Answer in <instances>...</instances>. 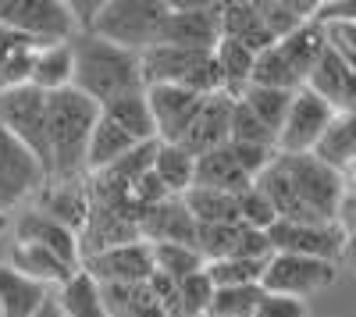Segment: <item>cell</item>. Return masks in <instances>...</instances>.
I'll list each match as a JSON object with an SVG mask.
<instances>
[{
    "label": "cell",
    "mask_w": 356,
    "mask_h": 317,
    "mask_svg": "<svg viewBox=\"0 0 356 317\" xmlns=\"http://www.w3.org/2000/svg\"><path fill=\"white\" fill-rule=\"evenodd\" d=\"M72 90L93 100L97 107L114 104L122 97L143 93V72H139V54L122 50L93 33L72 36Z\"/></svg>",
    "instance_id": "6da1fadb"
},
{
    "label": "cell",
    "mask_w": 356,
    "mask_h": 317,
    "mask_svg": "<svg viewBox=\"0 0 356 317\" xmlns=\"http://www.w3.org/2000/svg\"><path fill=\"white\" fill-rule=\"evenodd\" d=\"M97 104L75 90L47 97V182H75L86 171L89 132L97 125Z\"/></svg>",
    "instance_id": "7a4b0ae2"
},
{
    "label": "cell",
    "mask_w": 356,
    "mask_h": 317,
    "mask_svg": "<svg viewBox=\"0 0 356 317\" xmlns=\"http://www.w3.org/2000/svg\"><path fill=\"white\" fill-rule=\"evenodd\" d=\"M143 90L146 86H178L196 97L221 93V79L214 65V50H182V47H150L139 54Z\"/></svg>",
    "instance_id": "3957f363"
},
{
    "label": "cell",
    "mask_w": 356,
    "mask_h": 317,
    "mask_svg": "<svg viewBox=\"0 0 356 317\" xmlns=\"http://www.w3.org/2000/svg\"><path fill=\"white\" fill-rule=\"evenodd\" d=\"M278 164L289 175V186L300 204V221H335L342 200L349 193V179L335 175L310 154H278Z\"/></svg>",
    "instance_id": "277c9868"
},
{
    "label": "cell",
    "mask_w": 356,
    "mask_h": 317,
    "mask_svg": "<svg viewBox=\"0 0 356 317\" xmlns=\"http://www.w3.org/2000/svg\"><path fill=\"white\" fill-rule=\"evenodd\" d=\"M164 18H168V0H104L93 36L122 50L143 54L157 47Z\"/></svg>",
    "instance_id": "5b68a950"
},
{
    "label": "cell",
    "mask_w": 356,
    "mask_h": 317,
    "mask_svg": "<svg viewBox=\"0 0 356 317\" xmlns=\"http://www.w3.org/2000/svg\"><path fill=\"white\" fill-rule=\"evenodd\" d=\"M335 275H339V264L314 261V257H296V253H271V261L264 264V275H260V289L307 303L310 296L328 289Z\"/></svg>",
    "instance_id": "8992f818"
},
{
    "label": "cell",
    "mask_w": 356,
    "mask_h": 317,
    "mask_svg": "<svg viewBox=\"0 0 356 317\" xmlns=\"http://www.w3.org/2000/svg\"><path fill=\"white\" fill-rule=\"evenodd\" d=\"M0 25L36 47L68 43L75 36L65 0H0Z\"/></svg>",
    "instance_id": "52a82bcc"
},
{
    "label": "cell",
    "mask_w": 356,
    "mask_h": 317,
    "mask_svg": "<svg viewBox=\"0 0 356 317\" xmlns=\"http://www.w3.org/2000/svg\"><path fill=\"white\" fill-rule=\"evenodd\" d=\"M0 129L15 136L47 171V97L29 82L0 93Z\"/></svg>",
    "instance_id": "ba28073f"
},
{
    "label": "cell",
    "mask_w": 356,
    "mask_h": 317,
    "mask_svg": "<svg viewBox=\"0 0 356 317\" xmlns=\"http://www.w3.org/2000/svg\"><path fill=\"white\" fill-rule=\"evenodd\" d=\"M275 253H296V257H314V261L339 264L342 253L349 250V236L335 221H275L267 228Z\"/></svg>",
    "instance_id": "9c48e42d"
},
{
    "label": "cell",
    "mask_w": 356,
    "mask_h": 317,
    "mask_svg": "<svg viewBox=\"0 0 356 317\" xmlns=\"http://www.w3.org/2000/svg\"><path fill=\"white\" fill-rule=\"evenodd\" d=\"M43 186H47L43 164L15 136L0 129V214L11 218V211L22 207L29 196H36Z\"/></svg>",
    "instance_id": "30bf717a"
},
{
    "label": "cell",
    "mask_w": 356,
    "mask_h": 317,
    "mask_svg": "<svg viewBox=\"0 0 356 317\" xmlns=\"http://www.w3.org/2000/svg\"><path fill=\"white\" fill-rule=\"evenodd\" d=\"M221 40V4H168L157 47L211 54Z\"/></svg>",
    "instance_id": "8fae6325"
},
{
    "label": "cell",
    "mask_w": 356,
    "mask_h": 317,
    "mask_svg": "<svg viewBox=\"0 0 356 317\" xmlns=\"http://www.w3.org/2000/svg\"><path fill=\"white\" fill-rule=\"evenodd\" d=\"M79 271H86L97 285H146L154 278V253L150 243H125V246H111L93 257H82Z\"/></svg>",
    "instance_id": "7c38bea8"
},
{
    "label": "cell",
    "mask_w": 356,
    "mask_h": 317,
    "mask_svg": "<svg viewBox=\"0 0 356 317\" xmlns=\"http://www.w3.org/2000/svg\"><path fill=\"white\" fill-rule=\"evenodd\" d=\"M332 118H335V111L300 86L289 100L285 122H282L278 139H275V150L278 154H310L314 143L321 139V132L328 129Z\"/></svg>",
    "instance_id": "4fadbf2b"
},
{
    "label": "cell",
    "mask_w": 356,
    "mask_h": 317,
    "mask_svg": "<svg viewBox=\"0 0 356 317\" xmlns=\"http://www.w3.org/2000/svg\"><path fill=\"white\" fill-rule=\"evenodd\" d=\"M143 100H146V111H150L157 143H182V136L189 132L196 111L203 104V97L178 90V86H146Z\"/></svg>",
    "instance_id": "5bb4252c"
},
{
    "label": "cell",
    "mask_w": 356,
    "mask_h": 317,
    "mask_svg": "<svg viewBox=\"0 0 356 317\" xmlns=\"http://www.w3.org/2000/svg\"><path fill=\"white\" fill-rule=\"evenodd\" d=\"M15 239L18 243H33L40 250H47L50 257H57L61 264H68L72 271H79V236L72 232V228H65L61 221H54L40 211H25L15 218Z\"/></svg>",
    "instance_id": "9a60e30c"
},
{
    "label": "cell",
    "mask_w": 356,
    "mask_h": 317,
    "mask_svg": "<svg viewBox=\"0 0 356 317\" xmlns=\"http://www.w3.org/2000/svg\"><path fill=\"white\" fill-rule=\"evenodd\" d=\"M303 90H310L317 100H324L335 114H353V107H356V68L324 50L317 57V65L310 68Z\"/></svg>",
    "instance_id": "2e32d148"
},
{
    "label": "cell",
    "mask_w": 356,
    "mask_h": 317,
    "mask_svg": "<svg viewBox=\"0 0 356 317\" xmlns=\"http://www.w3.org/2000/svg\"><path fill=\"white\" fill-rule=\"evenodd\" d=\"M136 228H139V239L150 246H161V243L193 246V236H196V221L189 218V211L182 207L178 196H164L161 204L146 207Z\"/></svg>",
    "instance_id": "e0dca14e"
},
{
    "label": "cell",
    "mask_w": 356,
    "mask_h": 317,
    "mask_svg": "<svg viewBox=\"0 0 356 317\" xmlns=\"http://www.w3.org/2000/svg\"><path fill=\"white\" fill-rule=\"evenodd\" d=\"M232 97L225 93H211V97H203L200 111H196V118L189 125V132L182 136V147L189 157H203V154H211L218 147H225L228 143V118H232Z\"/></svg>",
    "instance_id": "ac0fdd59"
},
{
    "label": "cell",
    "mask_w": 356,
    "mask_h": 317,
    "mask_svg": "<svg viewBox=\"0 0 356 317\" xmlns=\"http://www.w3.org/2000/svg\"><path fill=\"white\" fill-rule=\"evenodd\" d=\"M314 161L324 168H332L335 175L353 179V164H356V114H335L328 129L321 132V139L310 150Z\"/></svg>",
    "instance_id": "d6986e66"
},
{
    "label": "cell",
    "mask_w": 356,
    "mask_h": 317,
    "mask_svg": "<svg viewBox=\"0 0 356 317\" xmlns=\"http://www.w3.org/2000/svg\"><path fill=\"white\" fill-rule=\"evenodd\" d=\"M193 186L200 189H214V193H228V196H239L253 186V179L243 171V164L235 161L232 147L225 143V147L211 150L196 157V168H193Z\"/></svg>",
    "instance_id": "ffe728a7"
},
{
    "label": "cell",
    "mask_w": 356,
    "mask_h": 317,
    "mask_svg": "<svg viewBox=\"0 0 356 317\" xmlns=\"http://www.w3.org/2000/svg\"><path fill=\"white\" fill-rule=\"evenodd\" d=\"M221 40L239 43L250 54H260V50H267L275 43L253 0H232V4H221Z\"/></svg>",
    "instance_id": "44dd1931"
},
{
    "label": "cell",
    "mask_w": 356,
    "mask_h": 317,
    "mask_svg": "<svg viewBox=\"0 0 356 317\" xmlns=\"http://www.w3.org/2000/svg\"><path fill=\"white\" fill-rule=\"evenodd\" d=\"M50 296H54V289H47L43 282L18 275L11 264H0V317H29Z\"/></svg>",
    "instance_id": "7402d4cb"
},
{
    "label": "cell",
    "mask_w": 356,
    "mask_h": 317,
    "mask_svg": "<svg viewBox=\"0 0 356 317\" xmlns=\"http://www.w3.org/2000/svg\"><path fill=\"white\" fill-rule=\"evenodd\" d=\"M33 90H40L43 97L50 93H61V90H72V47L68 43H50V47H40L36 57H33V68H29V79H25Z\"/></svg>",
    "instance_id": "603a6c76"
},
{
    "label": "cell",
    "mask_w": 356,
    "mask_h": 317,
    "mask_svg": "<svg viewBox=\"0 0 356 317\" xmlns=\"http://www.w3.org/2000/svg\"><path fill=\"white\" fill-rule=\"evenodd\" d=\"M54 303H57V310H61V317H107L100 285L86 271H72L61 285H57Z\"/></svg>",
    "instance_id": "cb8c5ba5"
},
{
    "label": "cell",
    "mask_w": 356,
    "mask_h": 317,
    "mask_svg": "<svg viewBox=\"0 0 356 317\" xmlns=\"http://www.w3.org/2000/svg\"><path fill=\"white\" fill-rule=\"evenodd\" d=\"M193 168H196V157H189L178 143H157L150 171L168 196H182L193 189Z\"/></svg>",
    "instance_id": "d4e9b609"
},
{
    "label": "cell",
    "mask_w": 356,
    "mask_h": 317,
    "mask_svg": "<svg viewBox=\"0 0 356 317\" xmlns=\"http://www.w3.org/2000/svg\"><path fill=\"white\" fill-rule=\"evenodd\" d=\"M8 264H11L18 275H25V278L43 282L47 289H57V285H61V282L72 275L68 264H61L57 257H50L47 250H40V246H33V243H15Z\"/></svg>",
    "instance_id": "484cf974"
},
{
    "label": "cell",
    "mask_w": 356,
    "mask_h": 317,
    "mask_svg": "<svg viewBox=\"0 0 356 317\" xmlns=\"http://www.w3.org/2000/svg\"><path fill=\"white\" fill-rule=\"evenodd\" d=\"M178 200H182V207L189 211V218L196 225H239V207H235V196H228V193L193 186Z\"/></svg>",
    "instance_id": "4316f807"
},
{
    "label": "cell",
    "mask_w": 356,
    "mask_h": 317,
    "mask_svg": "<svg viewBox=\"0 0 356 317\" xmlns=\"http://www.w3.org/2000/svg\"><path fill=\"white\" fill-rule=\"evenodd\" d=\"M253 57L246 47L239 43H228V40H218L214 47V65H218V79H221V93L239 100V93L250 86V72H253Z\"/></svg>",
    "instance_id": "83f0119b"
},
{
    "label": "cell",
    "mask_w": 356,
    "mask_h": 317,
    "mask_svg": "<svg viewBox=\"0 0 356 317\" xmlns=\"http://www.w3.org/2000/svg\"><path fill=\"white\" fill-rule=\"evenodd\" d=\"M36 50H40L36 43H29L25 36L0 25V93L11 90V86H22L29 79Z\"/></svg>",
    "instance_id": "f1b7e54d"
},
{
    "label": "cell",
    "mask_w": 356,
    "mask_h": 317,
    "mask_svg": "<svg viewBox=\"0 0 356 317\" xmlns=\"http://www.w3.org/2000/svg\"><path fill=\"white\" fill-rule=\"evenodd\" d=\"M275 47L282 50V57L292 65V72L307 82L310 68L317 65V57L324 54V36H321V25H317V22H303L300 29H296V33H289V36H285V40H278Z\"/></svg>",
    "instance_id": "f546056e"
},
{
    "label": "cell",
    "mask_w": 356,
    "mask_h": 317,
    "mask_svg": "<svg viewBox=\"0 0 356 317\" xmlns=\"http://www.w3.org/2000/svg\"><path fill=\"white\" fill-rule=\"evenodd\" d=\"M100 114H104L107 122H114L122 132H129L136 143H157L154 139V122H150V111H146L143 93L122 97V100H114V104H104Z\"/></svg>",
    "instance_id": "4dcf8cb0"
},
{
    "label": "cell",
    "mask_w": 356,
    "mask_h": 317,
    "mask_svg": "<svg viewBox=\"0 0 356 317\" xmlns=\"http://www.w3.org/2000/svg\"><path fill=\"white\" fill-rule=\"evenodd\" d=\"M257 11H260V18L267 25V33H271V40L278 43L289 33H296L303 22H310L314 4H310V0H303V4H300V0H260Z\"/></svg>",
    "instance_id": "1f68e13d"
},
{
    "label": "cell",
    "mask_w": 356,
    "mask_h": 317,
    "mask_svg": "<svg viewBox=\"0 0 356 317\" xmlns=\"http://www.w3.org/2000/svg\"><path fill=\"white\" fill-rule=\"evenodd\" d=\"M289 100H292V93L267 90V86H246V90L239 93V104L253 114L257 122H264L267 129H271V132H275V139H278V129H282V122H285Z\"/></svg>",
    "instance_id": "d6a6232c"
},
{
    "label": "cell",
    "mask_w": 356,
    "mask_h": 317,
    "mask_svg": "<svg viewBox=\"0 0 356 317\" xmlns=\"http://www.w3.org/2000/svg\"><path fill=\"white\" fill-rule=\"evenodd\" d=\"M150 253H154V271L171 278V282H182V278L203 271V257L196 253V246L161 243V246H150Z\"/></svg>",
    "instance_id": "836d02e7"
},
{
    "label": "cell",
    "mask_w": 356,
    "mask_h": 317,
    "mask_svg": "<svg viewBox=\"0 0 356 317\" xmlns=\"http://www.w3.org/2000/svg\"><path fill=\"white\" fill-rule=\"evenodd\" d=\"M203 275L211 278L214 289H232V285H260L264 264L260 261H239V257H221V261H207Z\"/></svg>",
    "instance_id": "e575fe53"
},
{
    "label": "cell",
    "mask_w": 356,
    "mask_h": 317,
    "mask_svg": "<svg viewBox=\"0 0 356 317\" xmlns=\"http://www.w3.org/2000/svg\"><path fill=\"white\" fill-rule=\"evenodd\" d=\"M228 143L235 147H260V150H275V132L264 122H257L253 114L235 100L232 104V118H228ZM278 154V150H275Z\"/></svg>",
    "instance_id": "d590c367"
},
{
    "label": "cell",
    "mask_w": 356,
    "mask_h": 317,
    "mask_svg": "<svg viewBox=\"0 0 356 317\" xmlns=\"http://www.w3.org/2000/svg\"><path fill=\"white\" fill-rule=\"evenodd\" d=\"M260 296H264L260 285H232V289H214L211 307H207V310L218 314V317H253Z\"/></svg>",
    "instance_id": "8d00e7d4"
},
{
    "label": "cell",
    "mask_w": 356,
    "mask_h": 317,
    "mask_svg": "<svg viewBox=\"0 0 356 317\" xmlns=\"http://www.w3.org/2000/svg\"><path fill=\"white\" fill-rule=\"evenodd\" d=\"M211 296H214V285L211 278H207L203 271L175 282V303H178V317H200L207 314V307H211Z\"/></svg>",
    "instance_id": "74e56055"
},
{
    "label": "cell",
    "mask_w": 356,
    "mask_h": 317,
    "mask_svg": "<svg viewBox=\"0 0 356 317\" xmlns=\"http://www.w3.org/2000/svg\"><path fill=\"white\" fill-rule=\"evenodd\" d=\"M235 207H239V225H246V228H257V232H267L278 218H275V211H271V204L264 200V193L257 189V186H250L246 193H239L235 196Z\"/></svg>",
    "instance_id": "f35d334b"
},
{
    "label": "cell",
    "mask_w": 356,
    "mask_h": 317,
    "mask_svg": "<svg viewBox=\"0 0 356 317\" xmlns=\"http://www.w3.org/2000/svg\"><path fill=\"white\" fill-rule=\"evenodd\" d=\"M321 36H324V50L335 54L339 61H346V65L356 68V18L321 25Z\"/></svg>",
    "instance_id": "ab89813d"
},
{
    "label": "cell",
    "mask_w": 356,
    "mask_h": 317,
    "mask_svg": "<svg viewBox=\"0 0 356 317\" xmlns=\"http://www.w3.org/2000/svg\"><path fill=\"white\" fill-rule=\"evenodd\" d=\"M253 317H307V303L303 300H289V296H275L264 293Z\"/></svg>",
    "instance_id": "60d3db41"
},
{
    "label": "cell",
    "mask_w": 356,
    "mask_h": 317,
    "mask_svg": "<svg viewBox=\"0 0 356 317\" xmlns=\"http://www.w3.org/2000/svg\"><path fill=\"white\" fill-rule=\"evenodd\" d=\"M349 18H356V4H349V0L314 4V15H310V22H317V25H328V22H349Z\"/></svg>",
    "instance_id": "b9f144b4"
},
{
    "label": "cell",
    "mask_w": 356,
    "mask_h": 317,
    "mask_svg": "<svg viewBox=\"0 0 356 317\" xmlns=\"http://www.w3.org/2000/svg\"><path fill=\"white\" fill-rule=\"evenodd\" d=\"M29 317H61V310H57V303H54V296H50V300H47V303H43L36 314H29Z\"/></svg>",
    "instance_id": "7bdbcfd3"
},
{
    "label": "cell",
    "mask_w": 356,
    "mask_h": 317,
    "mask_svg": "<svg viewBox=\"0 0 356 317\" xmlns=\"http://www.w3.org/2000/svg\"><path fill=\"white\" fill-rule=\"evenodd\" d=\"M4 232H11V218L0 214V236H4Z\"/></svg>",
    "instance_id": "ee69618b"
},
{
    "label": "cell",
    "mask_w": 356,
    "mask_h": 317,
    "mask_svg": "<svg viewBox=\"0 0 356 317\" xmlns=\"http://www.w3.org/2000/svg\"><path fill=\"white\" fill-rule=\"evenodd\" d=\"M146 317H164V314H161V310H154V314H146Z\"/></svg>",
    "instance_id": "f6af8a7d"
},
{
    "label": "cell",
    "mask_w": 356,
    "mask_h": 317,
    "mask_svg": "<svg viewBox=\"0 0 356 317\" xmlns=\"http://www.w3.org/2000/svg\"><path fill=\"white\" fill-rule=\"evenodd\" d=\"M200 317H218V314H211V310H207V314H200Z\"/></svg>",
    "instance_id": "bcb514c9"
}]
</instances>
